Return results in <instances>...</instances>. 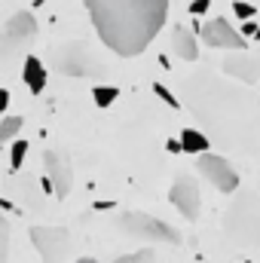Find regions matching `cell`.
<instances>
[{"mask_svg": "<svg viewBox=\"0 0 260 263\" xmlns=\"http://www.w3.org/2000/svg\"><path fill=\"white\" fill-rule=\"evenodd\" d=\"M184 101L224 144L257 150L260 147V101L239 86H227L211 73L184 80Z\"/></svg>", "mask_w": 260, "mask_h": 263, "instance_id": "cell-1", "label": "cell"}, {"mask_svg": "<svg viewBox=\"0 0 260 263\" xmlns=\"http://www.w3.org/2000/svg\"><path fill=\"white\" fill-rule=\"evenodd\" d=\"M101 43L132 59L144 52L169 18V0H83Z\"/></svg>", "mask_w": 260, "mask_h": 263, "instance_id": "cell-2", "label": "cell"}, {"mask_svg": "<svg viewBox=\"0 0 260 263\" xmlns=\"http://www.w3.org/2000/svg\"><path fill=\"white\" fill-rule=\"evenodd\" d=\"M224 230L239 248L260 245V199L254 193H239L224 214Z\"/></svg>", "mask_w": 260, "mask_h": 263, "instance_id": "cell-3", "label": "cell"}, {"mask_svg": "<svg viewBox=\"0 0 260 263\" xmlns=\"http://www.w3.org/2000/svg\"><path fill=\"white\" fill-rule=\"evenodd\" d=\"M52 65H55L59 73H65V77H89V80L107 77V65L101 62V55L86 40L59 43L52 49Z\"/></svg>", "mask_w": 260, "mask_h": 263, "instance_id": "cell-4", "label": "cell"}, {"mask_svg": "<svg viewBox=\"0 0 260 263\" xmlns=\"http://www.w3.org/2000/svg\"><path fill=\"white\" fill-rule=\"evenodd\" d=\"M34 40H37V18L28 9L6 18L0 25V67L9 65L15 55H22Z\"/></svg>", "mask_w": 260, "mask_h": 263, "instance_id": "cell-5", "label": "cell"}, {"mask_svg": "<svg viewBox=\"0 0 260 263\" xmlns=\"http://www.w3.org/2000/svg\"><path fill=\"white\" fill-rule=\"evenodd\" d=\"M120 230L126 236H135V239H144V242H162V245H181V233L153 217V214H144V211H126L120 217Z\"/></svg>", "mask_w": 260, "mask_h": 263, "instance_id": "cell-6", "label": "cell"}, {"mask_svg": "<svg viewBox=\"0 0 260 263\" xmlns=\"http://www.w3.org/2000/svg\"><path fill=\"white\" fill-rule=\"evenodd\" d=\"M31 242L40 254L43 263H65L70 254V233L65 227H34L31 233Z\"/></svg>", "mask_w": 260, "mask_h": 263, "instance_id": "cell-7", "label": "cell"}, {"mask_svg": "<svg viewBox=\"0 0 260 263\" xmlns=\"http://www.w3.org/2000/svg\"><path fill=\"white\" fill-rule=\"evenodd\" d=\"M43 168H46V181L43 187L55 199H65L73 187V165L67 159L65 150H46L43 153Z\"/></svg>", "mask_w": 260, "mask_h": 263, "instance_id": "cell-8", "label": "cell"}, {"mask_svg": "<svg viewBox=\"0 0 260 263\" xmlns=\"http://www.w3.org/2000/svg\"><path fill=\"white\" fill-rule=\"evenodd\" d=\"M199 172H202V178L211 181V187L220 190V193L239 190V175H236V168L227 162V156H220V153H199Z\"/></svg>", "mask_w": 260, "mask_h": 263, "instance_id": "cell-9", "label": "cell"}, {"mask_svg": "<svg viewBox=\"0 0 260 263\" xmlns=\"http://www.w3.org/2000/svg\"><path fill=\"white\" fill-rule=\"evenodd\" d=\"M169 199L187 220H196L202 214V196H199V187L190 175H178V181L169 190Z\"/></svg>", "mask_w": 260, "mask_h": 263, "instance_id": "cell-10", "label": "cell"}, {"mask_svg": "<svg viewBox=\"0 0 260 263\" xmlns=\"http://www.w3.org/2000/svg\"><path fill=\"white\" fill-rule=\"evenodd\" d=\"M199 34H202V40H205L208 46H217V49H242V46H245V37H242L227 18H211V22H205V25L199 28Z\"/></svg>", "mask_w": 260, "mask_h": 263, "instance_id": "cell-11", "label": "cell"}, {"mask_svg": "<svg viewBox=\"0 0 260 263\" xmlns=\"http://www.w3.org/2000/svg\"><path fill=\"white\" fill-rule=\"evenodd\" d=\"M224 73L236 77L239 83H257L260 80V55L257 52H242L224 62Z\"/></svg>", "mask_w": 260, "mask_h": 263, "instance_id": "cell-12", "label": "cell"}, {"mask_svg": "<svg viewBox=\"0 0 260 263\" xmlns=\"http://www.w3.org/2000/svg\"><path fill=\"white\" fill-rule=\"evenodd\" d=\"M22 80H25L28 92L40 95V92L46 89V83H49V73H46V65H43V62H40L37 55H28V59H25V67H22Z\"/></svg>", "mask_w": 260, "mask_h": 263, "instance_id": "cell-13", "label": "cell"}, {"mask_svg": "<svg viewBox=\"0 0 260 263\" xmlns=\"http://www.w3.org/2000/svg\"><path fill=\"white\" fill-rule=\"evenodd\" d=\"M172 52L178 55V59H184V62H196L199 59V52H196V34H190L187 28H175L172 31Z\"/></svg>", "mask_w": 260, "mask_h": 263, "instance_id": "cell-14", "label": "cell"}, {"mask_svg": "<svg viewBox=\"0 0 260 263\" xmlns=\"http://www.w3.org/2000/svg\"><path fill=\"white\" fill-rule=\"evenodd\" d=\"M181 150L184 153H208V138L202 135V132L196 129H184L181 132Z\"/></svg>", "mask_w": 260, "mask_h": 263, "instance_id": "cell-15", "label": "cell"}, {"mask_svg": "<svg viewBox=\"0 0 260 263\" xmlns=\"http://www.w3.org/2000/svg\"><path fill=\"white\" fill-rule=\"evenodd\" d=\"M22 123H25V120L15 117V114H12V117H3V120H0V144H9V141L18 135Z\"/></svg>", "mask_w": 260, "mask_h": 263, "instance_id": "cell-16", "label": "cell"}, {"mask_svg": "<svg viewBox=\"0 0 260 263\" xmlns=\"http://www.w3.org/2000/svg\"><path fill=\"white\" fill-rule=\"evenodd\" d=\"M92 98H95L98 107H110V104L120 98V89H117V86H95V89H92Z\"/></svg>", "mask_w": 260, "mask_h": 263, "instance_id": "cell-17", "label": "cell"}, {"mask_svg": "<svg viewBox=\"0 0 260 263\" xmlns=\"http://www.w3.org/2000/svg\"><path fill=\"white\" fill-rule=\"evenodd\" d=\"M25 156H28V141L15 138V141H12V147H9V168H12V172H18V168H22V162H25Z\"/></svg>", "mask_w": 260, "mask_h": 263, "instance_id": "cell-18", "label": "cell"}, {"mask_svg": "<svg viewBox=\"0 0 260 263\" xmlns=\"http://www.w3.org/2000/svg\"><path fill=\"white\" fill-rule=\"evenodd\" d=\"M77 263H98V260H92V257H80ZM114 263H159V260H156V254H153V251H138V254L120 257V260H114Z\"/></svg>", "mask_w": 260, "mask_h": 263, "instance_id": "cell-19", "label": "cell"}, {"mask_svg": "<svg viewBox=\"0 0 260 263\" xmlns=\"http://www.w3.org/2000/svg\"><path fill=\"white\" fill-rule=\"evenodd\" d=\"M0 263H9V223L0 211Z\"/></svg>", "mask_w": 260, "mask_h": 263, "instance_id": "cell-20", "label": "cell"}, {"mask_svg": "<svg viewBox=\"0 0 260 263\" xmlns=\"http://www.w3.org/2000/svg\"><path fill=\"white\" fill-rule=\"evenodd\" d=\"M233 12H236L242 22H248V18H254V12H257V9H254L251 3H245V0H233Z\"/></svg>", "mask_w": 260, "mask_h": 263, "instance_id": "cell-21", "label": "cell"}, {"mask_svg": "<svg viewBox=\"0 0 260 263\" xmlns=\"http://www.w3.org/2000/svg\"><path fill=\"white\" fill-rule=\"evenodd\" d=\"M153 92H156V95H159V98H162V101H165L169 107H181V101H178V95H172V92H169V89H165L162 83H153Z\"/></svg>", "mask_w": 260, "mask_h": 263, "instance_id": "cell-22", "label": "cell"}, {"mask_svg": "<svg viewBox=\"0 0 260 263\" xmlns=\"http://www.w3.org/2000/svg\"><path fill=\"white\" fill-rule=\"evenodd\" d=\"M242 34H245V37H260V25L254 22V18L242 22Z\"/></svg>", "mask_w": 260, "mask_h": 263, "instance_id": "cell-23", "label": "cell"}, {"mask_svg": "<svg viewBox=\"0 0 260 263\" xmlns=\"http://www.w3.org/2000/svg\"><path fill=\"white\" fill-rule=\"evenodd\" d=\"M208 6H211V0H193V3H190V12H193V15H202Z\"/></svg>", "mask_w": 260, "mask_h": 263, "instance_id": "cell-24", "label": "cell"}, {"mask_svg": "<svg viewBox=\"0 0 260 263\" xmlns=\"http://www.w3.org/2000/svg\"><path fill=\"white\" fill-rule=\"evenodd\" d=\"M6 107H9V92L0 89V114H6Z\"/></svg>", "mask_w": 260, "mask_h": 263, "instance_id": "cell-25", "label": "cell"}, {"mask_svg": "<svg viewBox=\"0 0 260 263\" xmlns=\"http://www.w3.org/2000/svg\"><path fill=\"white\" fill-rule=\"evenodd\" d=\"M169 150L172 153H181V141H169Z\"/></svg>", "mask_w": 260, "mask_h": 263, "instance_id": "cell-26", "label": "cell"}, {"mask_svg": "<svg viewBox=\"0 0 260 263\" xmlns=\"http://www.w3.org/2000/svg\"><path fill=\"white\" fill-rule=\"evenodd\" d=\"M245 263H251V260H245Z\"/></svg>", "mask_w": 260, "mask_h": 263, "instance_id": "cell-27", "label": "cell"}]
</instances>
